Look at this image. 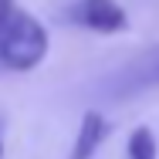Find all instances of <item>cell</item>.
I'll return each instance as SVG.
<instances>
[{
  "instance_id": "obj_4",
  "label": "cell",
  "mask_w": 159,
  "mask_h": 159,
  "mask_svg": "<svg viewBox=\"0 0 159 159\" xmlns=\"http://www.w3.org/2000/svg\"><path fill=\"white\" fill-rule=\"evenodd\" d=\"M108 135V122L102 112H85L81 125H78V135H75V146H71V156L68 159H92L98 152V146L105 142Z\"/></svg>"
},
{
  "instance_id": "obj_5",
  "label": "cell",
  "mask_w": 159,
  "mask_h": 159,
  "mask_svg": "<svg viewBox=\"0 0 159 159\" xmlns=\"http://www.w3.org/2000/svg\"><path fill=\"white\" fill-rule=\"evenodd\" d=\"M129 159H159V146H156L152 129L139 125L129 135Z\"/></svg>"
},
{
  "instance_id": "obj_7",
  "label": "cell",
  "mask_w": 159,
  "mask_h": 159,
  "mask_svg": "<svg viewBox=\"0 0 159 159\" xmlns=\"http://www.w3.org/2000/svg\"><path fill=\"white\" fill-rule=\"evenodd\" d=\"M0 3H7V0H0Z\"/></svg>"
},
{
  "instance_id": "obj_2",
  "label": "cell",
  "mask_w": 159,
  "mask_h": 159,
  "mask_svg": "<svg viewBox=\"0 0 159 159\" xmlns=\"http://www.w3.org/2000/svg\"><path fill=\"white\" fill-rule=\"evenodd\" d=\"M149 88H159V44L129 58L108 78V95L112 98H132V95L149 92Z\"/></svg>"
},
{
  "instance_id": "obj_6",
  "label": "cell",
  "mask_w": 159,
  "mask_h": 159,
  "mask_svg": "<svg viewBox=\"0 0 159 159\" xmlns=\"http://www.w3.org/2000/svg\"><path fill=\"white\" fill-rule=\"evenodd\" d=\"M0 156H3V142H0Z\"/></svg>"
},
{
  "instance_id": "obj_1",
  "label": "cell",
  "mask_w": 159,
  "mask_h": 159,
  "mask_svg": "<svg viewBox=\"0 0 159 159\" xmlns=\"http://www.w3.org/2000/svg\"><path fill=\"white\" fill-rule=\"evenodd\" d=\"M44 54H48L44 24L14 0L0 3V64L10 71H31L44 61Z\"/></svg>"
},
{
  "instance_id": "obj_3",
  "label": "cell",
  "mask_w": 159,
  "mask_h": 159,
  "mask_svg": "<svg viewBox=\"0 0 159 159\" xmlns=\"http://www.w3.org/2000/svg\"><path fill=\"white\" fill-rule=\"evenodd\" d=\"M68 17L78 27H88L98 34H119L129 27V14L119 0H75L68 7Z\"/></svg>"
}]
</instances>
